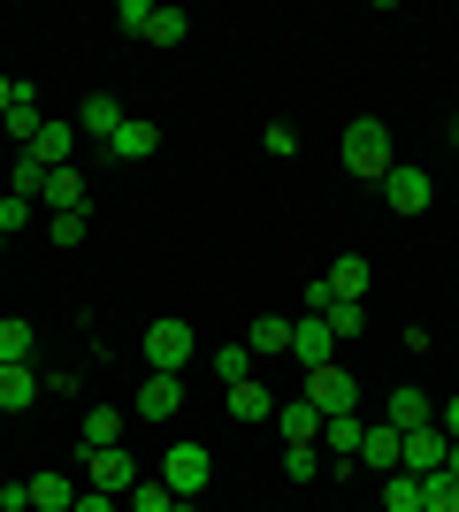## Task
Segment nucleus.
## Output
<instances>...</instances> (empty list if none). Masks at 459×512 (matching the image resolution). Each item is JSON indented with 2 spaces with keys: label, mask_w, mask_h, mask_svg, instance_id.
<instances>
[{
  "label": "nucleus",
  "mask_w": 459,
  "mask_h": 512,
  "mask_svg": "<svg viewBox=\"0 0 459 512\" xmlns=\"http://www.w3.org/2000/svg\"><path fill=\"white\" fill-rule=\"evenodd\" d=\"M345 169H352V176H368V184H383V176L398 169V146H391V130L375 123V115L345 123Z\"/></svg>",
  "instance_id": "nucleus-1"
},
{
  "label": "nucleus",
  "mask_w": 459,
  "mask_h": 512,
  "mask_svg": "<svg viewBox=\"0 0 459 512\" xmlns=\"http://www.w3.org/2000/svg\"><path fill=\"white\" fill-rule=\"evenodd\" d=\"M138 352H146V367H153V375H184V367L199 360V337H192V321L161 314V321L146 329V337H138Z\"/></svg>",
  "instance_id": "nucleus-2"
},
{
  "label": "nucleus",
  "mask_w": 459,
  "mask_h": 512,
  "mask_svg": "<svg viewBox=\"0 0 459 512\" xmlns=\"http://www.w3.org/2000/svg\"><path fill=\"white\" fill-rule=\"evenodd\" d=\"M77 467H85V490H108V497H131L138 482H146V474H138V459L123 444H108V451H77Z\"/></svg>",
  "instance_id": "nucleus-3"
},
{
  "label": "nucleus",
  "mask_w": 459,
  "mask_h": 512,
  "mask_svg": "<svg viewBox=\"0 0 459 512\" xmlns=\"http://www.w3.org/2000/svg\"><path fill=\"white\" fill-rule=\"evenodd\" d=\"M153 482H169V497H192V505H199V490L215 482V459H207V444H169Z\"/></svg>",
  "instance_id": "nucleus-4"
},
{
  "label": "nucleus",
  "mask_w": 459,
  "mask_h": 512,
  "mask_svg": "<svg viewBox=\"0 0 459 512\" xmlns=\"http://www.w3.org/2000/svg\"><path fill=\"white\" fill-rule=\"evenodd\" d=\"M306 406L314 413H360V383H352V367L345 360H329L306 375Z\"/></svg>",
  "instance_id": "nucleus-5"
},
{
  "label": "nucleus",
  "mask_w": 459,
  "mask_h": 512,
  "mask_svg": "<svg viewBox=\"0 0 459 512\" xmlns=\"http://www.w3.org/2000/svg\"><path fill=\"white\" fill-rule=\"evenodd\" d=\"M383 199H391V214H429V199H437V176L414 169V161H398V169L383 176Z\"/></svg>",
  "instance_id": "nucleus-6"
},
{
  "label": "nucleus",
  "mask_w": 459,
  "mask_h": 512,
  "mask_svg": "<svg viewBox=\"0 0 459 512\" xmlns=\"http://www.w3.org/2000/svg\"><path fill=\"white\" fill-rule=\"evenodd\" d=\"M184 406V375H146V383H138V398H131V421H169V413Z\"/></svg>",
  "instance_id": "nucleus-7"
},
{
  "label": "nucleus",
  "mask_w": 459,
  "mask_h": 512,
  "mask_svg": "<svg viewBox=\"0 0 459 512\" xmlns=\"http://www.w3.org/2000/svg\"><path fill=\"white\" fill-rule=\"evenodd\" d=\"M291 360L314 375V367H329L337 360V337H329V321L322 314H306V321H291Z\"/></svg>",
  "instance_id": "nucleus-8"
},
{
  "label": "nucleus",
  "mask_w": 459,
  "mask_h": 512,
  "mask_svg": "<svg viewBox=\"0 0 459 512\" xmlns=\"http://www.w3.org/2000/svg\"><path fill=\"white\" fill-rule=\"evenodd\" d=\"M444 451H452V436L429 421V428H414V436L398 444V467H406V474H437V467H444Z\"/></svg>",
  "instance_id": "nucleus-9"
},
{
  "label": "nucleus",
  "mask_w": 459,
  "mask_h": 512,
  "mask_svg": "<svg viewBox=\"0 0 459 512\" xmlns=\"http://www.w3.org/2000/svg\"><path fill=\"white\" fill-rule=\"evenodd\" d=\"M383 421H391L398 436H414V428L437 421V398H429V390H391V398H383Z\"/></svg>",
  "instance_id": "nucleus-10"
},
{
  "label": "nucleus",
  "mask_w": 459,
  "mask_h": 512,
  "mask_svg": "<svg viewBox=\"0 0 459 512\" xmlns=\"http://www.w3.org/2000/svg\"><path fill=\"white\" fill-rule=\"evenodd\" d=\"M115 130H123V100H115V92H85V107H77V138H100V146H108Z\"/></svg>",
  "instance_id": "nucleus-11"
},
{
  "label": "nucleus",
  "mask_w": 459,
  "mask_h": 512,
  "mask_svg": "<svg viewBox=\"0 0 459 512\" xmlns=\"http://www.w3.org/2000/svg\"><path fill=\"white\" fill-rule=\"evenodd\" d=\"M153 146H161V123H153V115H123V130L108 138V153H115V161H146Z\"/></svg>",
  "instance_id": "nucleus-12"
},
{
  "label": "nucleus",
  "mask_w": 459,
  "mask_h": 512,
  "mask_svg": "<svg viewBox=\"0 0 459 512\" xmlns=\"http://www.w3.org/2000/svg\"><path fill=\"white\" fill-rule=\"evenodd\" d=\"M31 161H39V169H69V153H77V123H46L39 138H31Z\"/></svg>",
  "instance_id": "nucleus-13"
},
{
  "label": "nucleus",
  "mask_w": 459,
  "mask_h": 512,
  "mask_svg": "<svg viewBox=\"0 0 459 512\" xmlns=\"http://www.w3.org/2000/svg\"><path fill=\"white\" fill-rule=\"evenodd\" d=\"M230 421H245V428L276 421V398H268V383H261V375H253V383H230Z\"/></svg>",
  "instance_id": "nucleus-14"
},
{
  "label": "nucleus",
  "mask_w": 459,
  "mask_h": 512,
  "mask_svg": "<svg viewBox=\"0 0 459 512\" xmlns=\"http://www.w3.org/2000/svg\"><path fill=\"white\" fill-rule=\"evenodd\" d=\"M276 428H284V444H314L322 451V413L306 406V398H284V406H276Z\"/></svg>",
  "instance_id": "nucleus-15"
},
{
  "label": "nucleus",
  "mask_w": 459,
  "mask_h": 512,
  "mask_svg": "<svg viewBox=\"0 0 459 512\" xmlns=\"http://www.w3.org/2000/svg\"><path fill=\"white\" fill-rule=\"evenodd\" d=\"M245 344H253V360H284V352H291V321H284V314L245 321Z\"/></svg>",
  "instance_id": "nucleus-16"
},
{
  "label": "nucleus",
  "mask_w": 459,
  "mask_h": 512,
  "mask_svg": "<svg viewBox=\"0 0 459 512\" xmlns=\"http://www.w3.org/2000/svg\"><path fill=\"white\" fill-rule=\"evenodd\" d=\"M360 436H368V421H360V413H322V451L360 459Z\"/></svg>",
  "instance_id": "nucleus-17"
},
{
  "label": "nucleus",
  "mask_w": 459,
  "mask_h": 512,
  "mask_svg": "<svg viewBox=\"0 0 459 512\" xmlns=\"http://www.w3.org/2000/svg\"><path fill=\"white\" fill-rule=\"evenodd\" d=\"M69 505H77V482H69V474H54V467L31 474V512H69Z\"/></svg>",
  "instance_id": "nucleus-18"
},
{
  "label": "nucleus",
  "mask_w": 459,
  "mask_h": 512,
  "mask_svg": "<svg viewBox=\"0 0 459 512\" xmlns=\"http://www.w3.org/2000/svg\"><path fill=\"white\" fill-rule=\"evenodd\" d=\"M0 123H8V138H23V146H31V138L46 130V115H39V85H16V107H8Z\"/></svg>",
  "instance_id": "nucleus-19"
},
{
  "label": "nucleus",
  "mask_w": 459,
  "mask_h": 512,
  "mask_svg": "<svg viewBox=\"0 0 459 512\" xmlns=\"http://www.w3.org/2000/svg\"><path fill=\"white\" fill-rule=\"evenodd\" d=\"M398 444H406V436H398L391 421H375L368 436H360V467H383V474H398Z\"/></svg>",
  "instance_id": "nucleus-20"
},
{
  "label": "nucleus",
  "mask_w": 459,
  "mask_h": 512,
  "mask_svg": "<svg viewBox=\"0 0 459 512\" xmlns=\"http://www.w3.org/2000/svg\"><path fill=\"white\" fill-rule=\"evenodd\" d=\"M39 207H54V214H77V207H85V176H77V169H46V192H39Z\"/></svg>",
  "instance_id": "nucleus-21"
},
{
  "label": "nucleus",
  "mask_w": 459,
  "mask_h": 512,
  "mask_svg": "<svg viewBox=\"0 0 459 512\" xmlns=\"http://www.w3.org/2000/svg\"><path fill=\"white\" fill-rule=\"evenodd\" d=\"M39 367H0V413H23L31 398H39Z\"/></svg>",
  "instance_id": "nucleus-22"
},
{
  "label": "nucleus",
  "mask_w": 459,
  "mask_h": 512,
  "mask_svg": "<svg viewBox=\"0 0 459 512\" xmlns=\"http://www.w3.org/2000/svg\"><path fill=\"white\" fill-rule=\"evenodd\" d=\"M329 299H368V260H360V253H345V260H337V268H329Z\"/></svg>",
  "instance_id": "nucleus-23"
},
{
  "label": "nucleus",
  "mask_w": 459,
  "mask_h": 512,
  "mask_svg": "<svg viewBox=\"0 0 459 512\" xmlns=\"http://www.w3.org/2000/svg\"><path fill=\"white\" fill-rule=\"evenodd\" d=\"M31 352H39V337H31V321H0V367H31Z\"/></svg>",
  "instance_id": "nucleus-24"
},
{
  "label": "nucleus",
  "mask_w": 459,
  "mask_h": 512,
  "mask_svg": "<svg viewBox=\"0 0 459 512\" xmlns=\"http://www.w3.org/2000/svg\"><path fill=\"white\" fill-rule=\"evenodd\" d=\"M215 375H222V390H230V383H253V344H245V337L215 344Z\"/></svg>",
  "instance_id": "nucleus-25"
},
{
  "label": "nucleus",
  "mask_w": 459,
  "mask_h": 512,
  "mask_svg": "<svg viewBox=\"0 0 459 512\" xmlns=\"http://www.w3.org/2000/svg\"><path fill=\"white\" fill-rule=\"evenodd\" d=\"M123 421H131V413H115V406H92V413H85V444H92V451L123 444Z\"/></svg>",
  "instance_id": "nucleus-26"
},
{
  "label": "nucleus",
  "mask_w": 459,
  "mask_h": 512,
  "mask_svg": "<svg viewBox=\"0 0 459 512\" xmlns=\"http://www.w3.org/2000/svg\"><path fill=\"white\" fill-rule=\"evenodd\" d=\"M383 512H421V474L398 467L391 482H383Z\"/></svg>",
  "instance_id": "nucleus-27"
},
{
  "label": "nucleus",
  "mask_w": 459,
  "mask_h": 512,
  "mask_svg": "<svg viewBox=\"0 0 459 512\" xmlns=\"http://www.w3.org/2000/svg\"><path fill=\"white\" fill-rule=\"evenodd\" d=\"M184 31H192V16H184V8H153V23H146L153 46H184Z\"/></svg>",
  "instance_id": "nucleus-28"
},
{
  "label": "nucleus",
  "mask_w": 459,
  "mask_h": 512,
  "mask_svg": "<svg viewBox=\"0 0 459 512\" xmlns=\"http://www.w3.org/2000/svg\"><path fill=\"white\" fill-rule=\"evenodd\" d=\"M329 337H337V344H345V337H360V329H368V314H360V299H337V306H329Z\"/></svg>",
  "instance_id": "nucleus-29"
},
{
  "label": "nucleus",
  "mask_w": 459,
  "mask_h": 512,
  "mask_svg": "<svg viewBox=\"0 0 459 512\" xmlns=\"http://www.w3.org/2000/svg\"><path fill=\"white\" fill-rule=\"evenodd\" d=\"M8 192H16V199H39V192H46V169L31 161V153H16V169H8Z\"/></svg>",
  "instance_id": "nucleus-30"
},
{
  "label": "nucleus",
  "mask_w": 459,
  "mask_h": 512,
  "mask_svg": "<svg viewBox=\"0 0 459 512\" xmlns=\"http://www.w3.org/2000/svg\"><path fill=\"white\" fill-rule=\"evenodd\" d=\"M284 474L291 482H322V451L314 444H284Z\"/></svg>",
  "instance_id": "nucleus-31"
},
{
  "label": "nucleus",
  "mask_w": 459,
  "mask_h": 512,
  "mask_svg": "<svg viewBox=\"0 0 459 512\" xmlns=\"http://www.w3.org/2000/svg\"><path fill=\"white\" fill-rule=\"evenodd\" d=\"M123 505H131V512H176V497H169V482H153V474H146V482H138Z\"/></svg>",
  "instance_id": "nucleus-32"
},
{
  "label": "nucleus",
  "mask_w": 459,
  "mask_h": 512,
  "mask_svg": "<svg viewBox=\"0 0 459 512\" xmlns=\"http://www.w3.org/2000/svg\"><path fill=\"white\" fill-rule=\"evenodd\" d=\"M261 153H276V161H299V123H268V130H261Z\"/></svg>",
  "instance_id": "nucleus-33"
},
{
  "label": "nucleus",
  "mask_w": 459,
  "mask_h": 512,
  "mask_svg": "<svg viewBox=\"0 0 459 512\" xmlns=\"http://www.w3.org/2000/svg\"><path fill=\"white\" fill-rule=\"evenodd\" d=\"M46 237H54L62 253H69V245H85V207H77V214H46Z\"/></svg>",
  "instance_id": "nucleus-34"
},
{
  "label": "nucleus",
  "mask_w": 459,
  "mask_h": 512,
  "mask_svg": "<svg viewBox=\"0 0 459 512\" xmlns=\"http://www.w3.org/2000/svg\"><path fill=\"white\" fill-rule=\"evenodd\" d=\"M146 23H153V0H115V31L146 39Z\"/></svg>",
  "instance_id": "nucleus-35"
},
{
  "label": "nucleus",
  "mask_w": 459,
  "mask_h": 512,
  "mask_svg": "<svg viewBox=\"0 0 459 512\" xmlns=\"http://www.w3.org/2000/svg\"><path fill=\"white\" fill-rule=\"evenodd\" d=\"M31 214H39V199H16V192H8V199H0V230H8V237L31 230Z\"/></svg>",
  "instance_id": "nucleus-36"
},
{
  "label": "nucleus",
  "mask_w": 459,
  "mask_h": 512,
  "mask_svg": "<svg viewBox=\"0 0 459 512\" xmlns=\"http://www.w3.org/2000/svg\"><path fill=\"white\" fill-rule=\"evenodd\" d=\"M69 512H123V497H108V490H77V505Z\"/></svg>",
  "instance_id": "nucleus-37"
},
{
  "label": "nucleus",
  "mask_w": 459,
  "mask_h": 512,
  "mask_svg": "<svg viewBox=\"0 0 459 512\" xmlns=\"http://www.w3.org/2000/svg\"><path fill=\"white\" fill-rule=\"evenodd\" d=\"M0 512H31V482H0Z\"/></svg>",
  "instance_id": "nucleus-38"
},
{
  "label": "nucleus",
  "mask_w": 459,
  "mask_h": 512,
  "mask_svg": "<svg viewBox=\"0 0 459 512\" xmlns=\"http://www.w3.org/2000/svg\"><path fill=\"white\" fill-rule=\"evenodd\" d=\"M437 428H444V436H459V390H452V398L437 406Z\"/></svg>",
  "instance_id": "nucleus-39"
},
{
  "label": "nucleus",
  "mask_w": 459,
  "mask_h": 512,
  "mask_svg": "<svg viewBox=\"0 0 459 512\" xmlns=\"http://www.w3.org/2000/svg\"><path fill=\"white\" fill-rule=\"evenodd\" d=\"M8 107H16V77H0V115H8Z\"/></svg>",
  "instance_id": "nucleus-40"
},
{
  "label": "nucleus",
  "mask_w": 459,
  "mask_h": 512,
  "mask_svg": "<svg viewBox=\"0 0 459 512\" xmlns=\"http://www.w3.org/2000/svg\"><path fill=\"white\" fill-rule=\"evenodd\" d=\"M444 474H452V482H459V436H452V451H444Z\"/></svg>",
  "instance_id": "nucleus-41"
},
{
  "label": "nucleus",
  "mask_w": 459,
  "mask_h": 512,
  "mask_svg": "<svg viewBox=\"0 0 459 512\" xmlns=\"http://www.w3.org/2000/svg\"><path fill=\"white\" fill-rule=\"evenodd\" d=\"M0 253H8V230H0Z\"/></svg>",
  "instance_id": "nucleus-42"
},
{
  "label": "nucleus",
  "mask_w": 459,
  "mask_h": 512,
  "mask_svg": "<svg viewBox=\"0 0 459 512\" xmlns=\"http://www.w3.org/2000/svg\"><path fill=\"white\" fill-rule=\"evenodd\" d=\"M0 199H8V184H0Z\"/></svg>",
  "instance_id": "nucleus-43"
},
{
  "label": "nucleus",
  "mask_w": 459,
  "mask_h": 512,
  "mask_svg": "<svg viewBox=\"0 0 459 512\" xmlns=\"http://www.w3.org/2000/svg\"><path fill=\"white\" fill-rule=\"evenodd\" d=\"M452 138H459V123H452Z\"/></svg>",
  "instance_id": "nucleus-44"
}]
</instances>
